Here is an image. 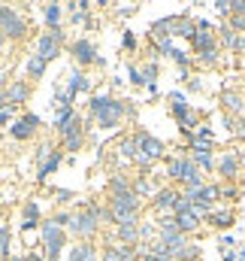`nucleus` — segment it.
Here are the masks:
<instances>
[{
	"instance_id": "aec40b11",
	"label": "nucleus",
	"mask_w": 245,
	"mask_h": 261,
	"mask_svg": "<svg viewBox=\"0 0 245 261\" xmlns=\"http://www.w3.org/2000/svg\"><path fill=\"white\" fill-rule=\"evenodd\" d=\"M127 192H133V179H130V176H124V173H112V176L106 179V197L127 195Z\"/></svg>"
},
{
	"instance_id": "f3484780",
	"label": "nucleus",
	"mask_w": 245,
	"mask_h": 261,
	"mask_svg": "<svg viewBox=\"0 0 245 261\" xmlns=\"http://www.w3.org/2000/svg\"><path fill=\"white\" fill-rule=\"evenodd\" d=\"M70 261H100V249L94 246V240H79L73 249H70Z\"/></svg>"
},
{
	"instance_id": "1a4fd4ad",
	"label": "nucleus",
	"mask_w": 245,
	"mask_h": 261,
	"mask_svg": "<svg viewBox=\"0 0 245 261\" xmlns=\"http://www.w3.org/2000/svg\"><path fill=\"white\" fill-rule=\"evenodd\" d=\"M176 200H179V189L176 186H164L151 197V213L155 219H173L176 216Z\"/></svg>"
},
{
	"instance_id": "2eb2a0df",
	"label": "nucleus",
	"mask_w": 245,
	"mask_h": 261,
	"mask_svg": "<svg viewBox=\"0 0 245 261\" xmlns=\"http://www.w3.org/2000/svg\"><path fill=\"white\" fill-rule=\"evenodd\" d=\"M82 91H91V79H88V73L82 67H73L70 70V79H67V94L76 100Z\"/></svg>"
},
{
	"instance_id": "f257e3e1",
	"label": "nucleus",
	"mask_w": 245,
	"mask_h": 261,
	"mask_svg": "<svg viewBox=\"0 0 245 261\" xmlns=\"http://www.w3.org/2000/svg\"><path fill=\"white\" fill-rule=\"evenodd\" d=\"M127 116H133V107L127 103V100H118V97H112L109 91L106 94H94L91 100H88V119L97 125V128H118Z\"/></svg>"
},
{
	"instance_id": "f8f14e48",
	"label": "nucleus",
	"mask_w": 245,
	"mask_h": 261,
	"mask_svg": "<svg viewBox=\"0 0 245 261\" xmlns=\"http://www.w3.org/2000/svg\"><path fill=\"white\" fill-rule=\"evenodd\" d=\"M30 94H34V82H30V79H12L9 88H6V100H9L12 110L24 107V103L30 100Z\"/></svg>"
},
{
	"instance_id": "e433bc0d",
	"label": "nucleus",
	"mask_w": 245,
	"mask_h": 261,
	"mask_svg": "<svg viewBox=\"0 0 245 261\" xmlns=\"http://www.w3.org/2000/svg\"><path fill=\"white\" fill-rule=\"evenodd\" d=\"M3 46H6V34L0 31V52H3Z\"/></svg>"
},
{
	"instance_id": "ea45409f",
	"label": "nucleus",
	"mask_w": 245,
	"mask_h": 261,
	"mask_svg": "<svg viewBox=\"0 0 245 261\" xmlns=\"http://www.w3.org/2000/svg\"><path fill=\"white\" fill-rule=\"evenodd\" d=\"M0 140H3V137H0Z\"/></svg>"
},
{
	"instance_id": "9b49d317",
	"label": "nucleus",
	"mask_w": 245,
	"mask_h": 261,
	"mask_svg": "<svg viewBox=\"0 0 245 261\" xmlns=\"http://www.w3.org/2000/svg\"><path fill=\"white\" fill-rule=\"evenodd\" d=\"M215 173L221 176V182H236L242 167H239V152H221L215 161Z\"/></svg>"
},
{
	"instance_id": "dca6fc26",
	"label": "nucleus",
	"mask_w": 245,
	"mask_h": 261,
	"mask_svg": "<svg viewBox=\"0 0 245 261\" xmlns=\"http://www.w3.org/2000/svg\"><path fill=\"white\" fill-rule=\"evenodd\" d=\"M64 161H67V158H64V149L58 146V149L49 155V161H43V164L37 167V182H40V186H46V182H49V176H52V173L61 167Z\"/></svg>"
},
{
	"instance_id": "c9c22d12",
	"label": "nucleus",
	"mask_w": 245,
	"mask_h": 261,
	"mask_svg": "<svg viewBox=\"0 0 245 261\" xmlns=\"http://www.w3.org/2000/svg\"><path fill=\"white\" fill-rule=\"evenodd\" d=\"M239 55H245V34H242V40H239V49H236Z\"/></svg>"
},
{
	"instance_id": "423d86ee",
	"label": "nucleus",
	"mask_w": 245,
	"mask_h": 261,
	"mask_svg": "<svg viewBox=\"0 0 245 261\" xmlns=\"http://www.w3.org/2000/svg\"><path fill=\"white\" fill-rule=\"evenodd\" d=\"M64 49H67V34H64L61 28H58V31H43V34L34 40V52H37L46 64H52L55 58H61Z\"/></svg>"
},
{
	"instance_id": "20e7f679",
	"label": "nucleus",
	"mask_w": 245,
	"mask_h": 261,
	"mask_svg": "<svg viewBox=\"0 0 245 261\" xmlns=\"http://www.w3.org/2000/svg\"><path fill=\"white\" fill-rule=\"evenodd\" d=\"M55 134H58V140H61L64 152H82V149H85V143H88V122L76 113L70 122L58 125Z\"/></svg>"
},
{
	"instance_id": "4be33fe9",
	"label": "nucleus",
	"mask_w": 245,
	"mask_h": 261,
	"mask_svg": "<svg viewBox=\"0 0 245 261\" xmlns=\"http://www.w3.org/2000/svg\"><path fill=\"white\" fill-rule=\"evenodd\" d=\"M46 67H49V64H46L37 52H30V55H27V61H24V73H27V79H34V82H37V79H43V76H46Z\"/></svg>"
},
{
	"instance_id": "6ab92c4d",
	"label": "nucleus",
	"mask_w": 245,
	"mask_h": 261,
	"mask_svg": "<svg viewBox=\"0 0 245 261\" xmlns=\"http://www.w3.org/2000/svg\"><path fill=\"white\" fill-rule=\"evenodd\" d=\"M236 222V216H233V210H227V206H215L212 213H209V219H206V225H212L215 231H224V228H230Z\"/></svg>"
},
{
	"instance_id": "f03ea898",
	"label": "nucleus",
	"mask_w": 245,
	"mask_h": 261,
	"mask_svg": "<svg viewBox=\"0 0 245 261\" xmlns=\"http://www.w3.org/2000/svg\"><path fill=\"white\" fill-rule=\"evenodd\" d=\"M167 176H170V182L173 186H203L206 182V176H203V170L191 161V155L185 152V155H167Z\"/></svg>"
},
{
	"instance_id": "5701e85b",
	"label": "nucleus",
	"mask_w": 245,
	"mask_h": 261,
	"mask_svg": "<svg viewBox=\"0 0 245 261\" xmlns=\"http://www.w3.org/2000/svg\"><path fill=\"white\" fill-rule=\"evenodd\" d=\"M43 21H46V28H49V31H58V28H61V21H64V9L58 6V3H49V6H46V12H43Z\"/></svg>"
},
{
	"instance_id": "cd10ccee",
	"label": "nucleus",
	"mask_w": 245,
	"mask_h": 261,
	"mask_svg": "<svg viewBox=\"0 0 245 261\" xmlns=\"http://www.w3.org/2000/svg\"><path fill=\"white\" fill-rule=\"evenodd\" d=\"M188 152H215V140H188Z\"/></svg>"
},
{
	"instance_id": "393cba45",
	"label": "nucleus",
	"mask_w": 245,
	"mask_h": 261,
	"mask_svg": "<svg viewBox=\"0 0 245 261\" xmlns=\"http://www.w3.org/2000/svg\"><path fill=\"white\" fill-rule=\"evenodd\" d=\"M239 40H242V34H236L233 28H221V43H224V49L236 52V49H239Z\"/></svg>"
},
{
	"instance_id": "c756f323",
	"label": "nucleus",
	"mask_w": 245,
	"mask_h": 261,
	"mask_svg": "<svg viewBox=\"0 0 245 261\" xmlns=\"http://www.w3.org/2000/svg\"><path fill=\"white\" fill-rule=\"evenodd\" d=\"M18 116H15V110L12 107H6V110H0V128H6V125H12Z\"/></svg>"
},
{
	"instance_id": "bb28decb",
	"label": "nucleus",
	"mask_w": 245,
	"mask_h": 261,
	"mask_svg": "<svg viewBox=\"0 0 245 261\" xmlns=\"http://www.w3.org/2000/svg\"><path fill=\"white\" fill-rule=\"evenodd\" d=\"M52 197H55V206H67V203H73L76 200V192H70V189H52Z\"/></svg>"
},
{
	"instance_id": "ddd939ff",
	"label": "nucleus",
	"mask_w": 245,
	"mask_h": 261,
	"mask_svg": "<svg viewBox=\"0 0 245 261\" xmlns=\"http://www.w3.org/2000/svg\"><path fill=\"white\" fill-rule=\"evenodd\" d=\"M100 261H136V246L106 240V243L100 246Z\"/></svg>"
},
{
	"instance_id": "a211bd4d",
	"label": "nucleus",
	"mask_w": 245,
	"mask_h": 261,
	"mask_svg": "<svg viewBox=\"0 0 245 261\" xmlns=\"http://www.w3.org/2000/svg\"><path fill=\"white\" fill-rule=\"evenodd\" d=\"M40 206H37V200H24V206H21V234H30L34 228H40Z\"/></svg>"
},
{
	"instance_id": "4468645a",
	"label": "nucleus",
	"mask_w": 245,
	"mask_h": 261,
	"mask_svg": "<svg viewBox=\"0 0 245 261\" xmlns=\"http://www.w3.org/2000/svg\"><path fill=\"white\" fill-rule=\"evenodd\" d=\"M221 107H224V116H236V119H242L245 116V94L239 91H233V88H227L224 94H221Z\"/></svg>"
},
{
	"instance_id": "a878e982",
	"label": "nucleus",
	"mask_w": 245,
	"mask_h": 261,
	"mask_svg": "<svg viewBox=\"0 0 245 261\" xmlns=\"http://www.w3.org/2000/svg\"><path fill=\"white\" fill-rule=\"evenodd\" d=\"M55 149H58V146H55V143H40V146H37V149H34V164H37V167H40V164H43V161H49V155H52V152H55Z\"/></svg>"
},
{
	"instance_id": "473e14b6",
	"label": "nucleus",
	"mask_w": 245,
	"mask_h": 261,
	"mask_svg": "<svg viewBox=\"0 0 245 261\" xmlns=\"http://www.w3.org/2000/svg\"><path fill=\"white\" fill-rule=\"evenodd\" d=\"M136 46V37L133 34H124V49H133Z\"/></svg>"
},
{
	"instance_id": "58836bf2",
	"label": "nucleus",
	"mask_w": 245,
	"mask_h": 261,
	"mask_svg": "<svg viewBox=\"0 0 245 261\" xmlns=\"http://www.w3.org/2000/svg\"><path fill=\"white\" fill-rule=\"evenodd\" d=\"M49 3H61V0H49Z\"/></svg>"
},
{
	"instance_id": "f704fd0d",
	"label": "nucleus",
	"mask_w": 245,
	"mask_h": 261,
	"mask_svg": "<svg viewBox=\"0 0 245 261\" xmlns=\"http://www.w3.org/2000/svg\"><path fill=\"white\" fill-rule=\"evenodd\" d=\"M239 167H242V173H245V146L239 149Z\"/></svg>"
},
{
	"instance_id": "7ed1b4c3",
	"label": "nucleus",
	"mask_w": 245,
	"mask_h": 261,
	"mask_svg": "<svg viewBox=\"0 0 245 261\" xmlns=\"http://www.w3.org/2000/svg\"><path fill=\"white\" fill-rule=\"evenodd\" d=\"M133 140H136V155H133V164H139L142 170H148L151 164H158L161 158H167V146H164V140L151 137L148 130L136 128V130H133Z\"/></svg>"
},
{
	"instance_id": "b1692460",
	"label": "nucleus",
	"mask_w": 245,
	"mask_h": 261,
	"mask_svg": "<svg viewBox=\"0 0 245 261\" xmlns=\"http://www.w3.org/2000/svg\"><path fill=\"white\" fill-rule=\"evenodd\" d=\"M188 155H191V161H194L203 173H212V170H215V161H218V158H215L212 152H188Z\"/></svg>"
},
{
	"instance_id": "2f4dec72",
	"label": "nucleus",
	"mask_w": 245,
	"mask_h": 261,
	"mask_svg": "<svg viewBox=\"0 0 245 261\" xmlns=\"http://www.w3.org/2000/svg\"><path fill=\"white\" fill-rule=\"evenodd\" d=\"M233 134H236L239 140H245V116H242V119H236V128H233Z\"/></svg>"
},
{
	"instance_id": "4c0bfd02",
	"label": "nucleus",
	"mask_w": 245,
	"mask_h": 261,
	"mask_svg": "<svg viewBox=\"0 0 245 261\" xmlns=\"http://www.w3.org/2000/svg\"><path fill=\"white\" fill-rule=\"evenodd\" d=\"M97 6H100V9H106V6H109V0H97Z\"/></svg>"
},
{
	"instance_id": "72a5a7b5",
	"label": "nucleus",
	"mask_w": 245,
	"mask_h": 261,
	"mask_svg": "<svg viewBox=\"0 0 245 261\" xmlns=\"http://www.w3.org/2000/svg\"><path fill=\"white\" fill-rule=\"evenodd\" d=\"M24 261H46V258H43V252H27Z\"/></svg>"
},
{
	"instance_id": "9d476101",
	"label": "nucleus",
	"mask_w": 245,
	"mask_h": 261,
	"mask_svg": "<svg viewBox=\"0 0 245 261\" xmlns=\"http://www.w3.org/2000/svg\"><path fill=\"white\" fill-rule=\"evenodd\" d=\"M67 52L73 55V61H76V64L82 67V70L100 61V55H97V49H94V43H91V40H85V37H82V40H73V43L67 46Z\"/></svg>"
},
{
	"instance_id": "39448f33",
	"label": "nucleus",
	"mask_w": 245,
	"mask_h": 261,
	"mask_svg": "<svg viewBox=\"0 0 245 261\" xmlns=\"http://www.w3.org/2000/svg\"><path fill=\"white\" fill-rule=\"evenodd\" d=\"M0 31L6 34L9 43H24L27 34H30V24H27V18H24L15 6L0 3Z\"/></svg>"
},
{
	"instance_id": "7c9ffc66",
	"label": "nucleus",
	"mask_w": 245,
	"mask_h": 261,
	"mask_svg": "<svg viewBox=\"0 0 245 261\" xmlns=\"http://www.w3.org/2000/svg\"><path fill=\"white\" fill-rule=\"evenodd\" d=\"M9 82H12V79H9V70L3 67V70H0V91H6V88H9Z\"/></svg>"
},
{
	"instance_id": "0eeeda50",
	"label": "nucleus",
	"mask_w": 245,
	"mask_h": 261,
	"mask_svg": "<svg viewBox=\"0 0 245 261\" xmlns=\"http://www.w3.org/2000/svg\"><path fill=\"white\" fill-rule=\"evenodd\" d=\"M64 231H67L70 237H76V240H97V237L103 234V228H100V225L85 213V210H79V206L70 213V222H67V228H64Z\"/></svg>"
},
{
	"instance_id": "412c9836",
	"label": "nucleus",
	"mask_w": 245,
	"mask_h": 261,
	"mask_svg": "<svg viewBox=\"0 0 245 261\" xmlns=\"http://www.w3.org/2000/svg\"><path fill=\"white\" fill-rule=\"evenodd\" d=\"M176 225H179V231H182V234L191 237V234H197V231L203 228V219H197L191 210H185V213H176Z\"/></svg>"
},
{
	"instance_id": "6e6552de",
	"label": "nucleus",
	"mask_w": 245,
	"mask_h": 261,
	"mask_svg": "<svg viewBox=\"0 0 245 261\" xmlns=\"http://www.w3.org/2000/svg\"><path fill=\"white\" fill-rule=\"evenodd\" d=\"M40 128H43V119H40L37 113H18V119L9 125V137H12L15 143H27V140L37 137Z\"/></svg>"
},
{
	"instance_id": "c85d7f7f",
	"label": "nucleus",
	"mask_w": 245,
	"mask_h": 261,
	"mask_svg": "<svg viewBox=\"0 0 245 261\" xmlns=\"http://www.w3.org/2000/svg\"><path fill=\"white\" fill-rule=\"evenodd\" d=\"M127 79H130V85H145V76H142V67L130 64V67H127Z\"/></svg>"
}]
</instances>
